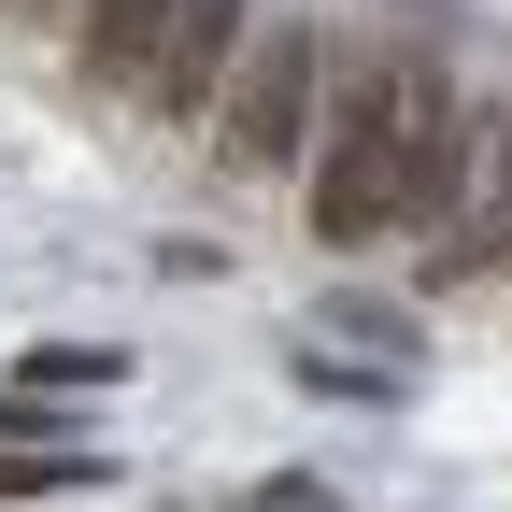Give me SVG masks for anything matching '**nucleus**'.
Instances as JSON below:
<instances>
[{
	"instance_id": "obj_6",
	"label": "nucleus",
	"mask_w": 512,
	"mask_h": 512,
	"mask_svg": "<svg viewBox=\"0 0 512 512\" xmlns=\"http://www.w3.org/2000/svg\"><path fill=\"white\" fill-rule=\"evenodd\" d=\"M72 484H100L86 441H57V456H0V498H72Z\"/></svg>"
},
{
	"instance_id": "obj_5",
	"label": "nucleus",
	"mask_w": 512,
	"mask_h": 512,
	"mask_svg": "<svg viewBox=\"0 0 512 512\" xmlns=\"http://www.w3.org/2000/svg\"><path fill=\"white\" fill-rule=\"evenodd\" d=\"M157 15H171V0H86V57H100V72H143Z\"/></svg>"
},
{
	"instance_id": "obj_4",
	"label": "nucleus",
	"mask_w": 512,
	"mask_h": 512,
	"mask_svg": "<svg viewBox=\"0 0 512 512\" xmlns=\"http://www.w3.org/2000/svg\"><path fill=\"white\" fill-rule=\"evenodd\" d=\"M498 228H512V114L470 100V157H456V200H441V228H427V256H441L427 285H484L498 271Z\"/></svg>"
},
{
	"instance_id": "obj_1",
	"label": "nucleus",
	"mask_w": 512,
	"mask_h": 512,
	"mask_svg": "<svg viewBox=\"0 0 512 512\" xmlns=\"http://www.w3.org/2000/svg\"><path fill=\"white\" fill-rule=\"evenodd\" d=\"M470 157V100L427 72V43H384L342 72V114L313 128V242L370 256L384 228H441Z\"/></svg>"
},
{
	"instance_id": "obj_7",
	"label": "nucleus",
	"mask_w": 512,
	"mask_h": 512,
	"mask_svg": "<svg viewBox=\"0 0 512 512\" xmlns=\"http://www.w3.org/2000/svg\"><path fill=\"white\" fill-rule=\"evenodd\" d=\"M185 512H342L313 470H271V484H242V498H185Z\"/></svg>"
},
{
	"instance_id": "obj_2",
	"label": "nucleus",
	"mask_w": 512,
	"mask_h": 512,
	"mask_svg": "<svg viewBox=\"0 0 512 512\" xmlns=\"http://www.w3.org/2000/svg\"><path fill=\"white\" fill-rule=\"evenodd\" d=\"M313 128H328V43H313V29L242 43V72L214 100V171H242V185L313 171Z\"/></svg>"
},
{
	"instance_id": "obj_8",
	"label": "nucleus",
	"mask_w": 512,
	"mask_h": 512,
	"mask_svg": "<svg viewBox=\"0 0 512 512\" xmlns=\"http://www.w3.org/2000/svg\"><path fill=\"white\" fill-rule=\"evenodd\" d=\"M15 384H43V399H86V384H114V356H100V342H57V356H29Z\"/></svg>"
},
{
	"instance_id": "obj_3",
	"label": "nucleus",
	"mask_w": 512,
	"mask_h": 512,
	"mask_svg": "<svg viewBox=\"0 0 512 512\" xmlns=\"http://www.w3.org/2000/svg\"><path fill=\"white\" fill-rule=\"evenodd\" d=\"M242 43H256V0H171L128 86H143L157 114H200V128H214V100H228V72H242Z\"/></svg>"
}]
</instances>
